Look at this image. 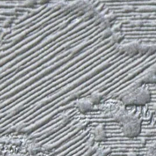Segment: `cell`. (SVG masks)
I'll use <instances>...</instances> for the list:
<instances>
[{
	"label": "cell",
	"mask_w": 156,
	"mask_h": 156,
	"mask_svg": "<svg viewBox=\"0 0 156 156\" xmlns=\"http://www.w3.org/2000/svg\"><path fill=\"white\" fill-rule=\"evenodd\" d=\"M68 1H74V0H68Z\"/></svg>",
	"instance_id": "13"
},
{
	"label": "cell",
	"mask_w": 156,
	"mask_h": 156,
	"mask_svg": "<svg viewBox=\"0 0 156 156\" xmlns=\"http://www.w3.org/2000/svg\"><path fill=\"white\" fill-rule=\"evenodd\" d=\"M152 95L150 90L140 86L133 89L121 98V102L126 106H144L151 101Z\"/></svg>",
	"instance_id": "1"
},
{
	"label": "cell",
	"mask_w": 156,
	"mask_h": 156,
	"mask_svg": "<svg viewBox=\"0 0 156 156\" xmlns=\"http://www.w3.org/2000/svg\"><path fill=\"white\" fill-rule=\"evenodd\" d=\"M49 1L50 0H37V4H40V5H45L49 3Z\"/></svg>",
	"instance_id": "11"
},
{
	"label": "cell",
	"mask_w": 156,
	"mask_h": 156,
	"mask_svg": "<svg viewBox=\"0 0 156 156\" xmlns=\"http://www.w3.org/2000/svg\"><path fill=\"white\" fill-rule=\"evenodd\" d=\"M124 39V34L121 31L114 33L111 36V41L115 44H120Z\"/></svg>",
	"instance_id": "6"
},
{
	"label": "cell",
	"mask_w": 156,
	"mask_h": 156,
	"mask_svg": "<svg viewBox=\"0 0 156 156\" xmlns=\"http://www.w3.org/2000/svg\"><path fill=\"white\" fill-rule=\"evenodd\" d=\"M41 147L39 146L37 144H35V143H33V144H31L29 145L28 148V152L31 154V155H34L37 154L38 152H40L41 151Z\"/></svg>",
	"instance_id": "8"
},
{
	"label": "cell",
	"mask_w": 156,
	"mask_h": 156,
	"mask_svg": "<svg viewBox=\"0 0 156 156\" xmlns=\"http://www.w3.org/2000/svg\"><path fill=\"white\" fill-rule=\"evenodd\" d=\"M102 95L99 92L93 93L89 98L90 100L91 101V102L94 104V105H98L99 103H100V102L102 100Z\"/></svg>",
	"instance_id": "7"
},
{
	"label": "cell",
	"mask_w": 156,
	"mask_h": 156,
	"mask_svg": "<svg viewBox=\"0 0 156 156\" xmlns=\"http://www.w3.org/2000/svg\"><path fill=\"white\" fill-rule=\"evenodd\" d=\"M36 4H37V0H27L24 3V6L26 7H32Z\"/></svg>",
	"instance_id": "10"
},
{
	"label": "cell",
	"mask_w": 156,
	"mask_h": 156,
	"mask_svg": "<svg viewBox=\"0 0 156 156\" xmlns=\"http://www.w3.org/2000/svg\"><path fill=\"white\" fill-rule=\"evenodd\" d=\"M121 126L123 135L128 138H135L139 136L142 131L140 119L132 114Z\"/></svg>",
	"instance_id": "2"
},
{
	"label": "cell",
	"mask_w": 156,
	"mask_h": 156,
	"mask_svg": "<svg viewBox=\"0 0 156 156\" xmlns=\"http://www.w3.org/2000/svg\"><path fill=\"white\" fill-rule=\"evenodd\" d=\"M94 104L90 99H83L78 101L76 103V108L81 113H87L91 111L94 108Z\"/></svg>",
	"instance_id": "4"
},
{
	"label": "cell",
	"mask_w": 156,
	"mask_h": 156,
	"mask_svg": "<svg viewBox=\"0 0 156 156\" xmlns=\"http://www.w3.org/2000/svg\"><path fill=\"white\" fill-rule=\"evenodd\" d=\"M145 156H156V141L149 146Z\"/></svg>",
	"instance_id": "9"
},
{
	"label": "cell",
	"mask_w": 156,
	"mask_h": 156,
	"mask_svg": "<svg viewBox=\"0 0 156 156\" xmlns=\"http://www.w3.org/2000/svg\"><path fill=\"white\" fill-rule=\"evenodd\" d=\"M140 44L141 43L137 41H133L126 44H119L118 50L121 53H125L127 55L134 56L139 54Z\"/></svg>",
	"instance_id": "3"
},
{
	"label": "cell",
	"mask_w": 156,
	"mask_h": 156,
	"mask_svg": "<svg viewBox=\"0 0 156 156\" xmlns=\"http://www.w3.org/2000/svg\"><path fill=\"white\" fill-rule=\"evenodd\" d=\"M94 139L97 142L105 141L107 137V133L105 127L102 124H99L94 128L92 131Z\"/></svg>",
	"instance_id": "5"
},
{
	"label": "cell",
	"mask_w": 156,
	"mask_h": 156,
	"mask_svg": "<svg viewBox=\"0 0 156 156\" xmlns=\"http://www.w3.org/2000/svg\"><path fill=\"white\" fill-rule=\"evenodd\" d=\"M20 156H34V155H20Z\"/></svg>",
	"instance_id": "12"
}]
</instances>
